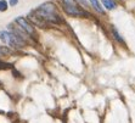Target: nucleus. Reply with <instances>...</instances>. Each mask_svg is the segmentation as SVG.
Wrapping results in <instances>:
<instances>
[{
	"label": "nucleus",
	"mask_w": 135,
	"mask_h": 123,
	"mask_svg": "<svg viewBox=\"0 0 135 123\" xmlns=\"http://www.w3.org/2000/svg\"><path fill=\"white\" fill-rule=\"evenodd\" d=\"M37 13L39 15L40 18H44L49 22L59 23L60 22V16L56 11L55 5L51 3H45L41 6H39V9L37 10Z\"/></svg>",
	"instance_id": "1"
},
{
	"label": "nucleus",
	"mask_w": 135,
	"mask_h": 123,
	"mask_svg": "<svg viewBox=\"0 0 135 123\" xmlns=\"http://www.w3.org/2000/svg\"><path fill=\"white\" fill-rule=\"evenodd\" d=\"M0 39L5 44L10 45L11 48H22L23 44H25L22 38H20L18 35H16L12 32H7V31L0 32Z\"/></svg>",
	"instance_id": "2"
},
{
	"label": "nucleus",
	"mask_w": 135,
	"mask_h": 123,
	"mask_svg": "<svg viewBox=\"0 0 135 123\" xmlns=\"http://www.w3.org/2000/svg\"><path fill=\"white\" fill-rule=\"evenodd\" d=\"M62 1L63 10L71 16H86V12H84L82 9H79L78 4L75 0H61Z\"/></svg>",
	"instance_id": "3"
},
{
	"label": "nucleus",
	"mask_w": 135,
	"mask_h": 123,
	"mask_svg": "<svg viewBox=\"0 0 135 123\" xmlns=\"http://www.w3.org/2000/svg\"><path fill=\"white\" fill-rule=\"evenodd\" d=\"M15 22L17 23L26 33H28V34H33V33H34V28H33L32 25H29V23L27 22V20L23 18V17H17V18L15 20Z\"/></svg>",
	"instance_id": "4"
},
{
	"label": "nucleus",
	"mask_w": 135,
	"mask_h": 123,
	"mask_svg": "<svg viewBox=\"0 0 135 123\" xmlns=\"http://www.w3.org/2000/svg\"><path fill=\"white\" fill-rule=\"evenodd\" d=\"M89 1H90V4L93 5V7H94L98 12H100V13H102V15H104L105 11H104V9L101 7L100 3H99V0H89Z\"/></svg>",
	"instance_id": "5"
},
{
	"label": "nucleus",
	"mask_w": 135,
	"mask_h": 123,
	"mask_svg": "<svg viewBox=\"0 0 135 123\" xmlns=\"http://www.w3.org/2000/svg\"><path fill=\"white\" fill-rule=\"evenodd\" d=\"M102 3H104L105 7L108 10H113L116 7V1L114 0H102Z\"/></svg>",
	"instance_id": "6"
},
{
	"label": "nucleus",
	"mask_w": 135,
	"mask_h": 123,
	"mask_svg": "<svg viewBox=\"0 0 135 123\" xmlns=\"http://www.w3.org/2000/svg\"><path fill=\"white\" fill-rule=\"evenodd\" d=\"M7 10V1L6 0H0V11H6Z\"/></svg>",
	"instance_id": "7"
},
{
	"label": "nucleus",
	"mask_w": 135,
	"mask_h": 123,
	"mask_svg": "<svg viewBox=\"0 0 135 123\" xmlns=\"http://www.w3.org/2000/svg\"><path fill=\"white\" fill-rule=\"evenodd\" d=\"M113 34H114V37H116V39L118 41H120V43H123V39H122V37H120L119 34H118V32L116 31V29H113Z\"/></svg>",
	"instance_id": "8"
},
{
	"label": "nucleus",
	"mask_w": 135,
	"mask_h": 123,
	"mask_svg": "<svg viewBox=\"0 0 135 123\" xmlns=\"http://www.w3.org/2000/svg\"><path fill=\"white\" fill-rule=\"evenodd\" d=\"M17 3H18V0H10V5H11V6L17 5Z\"/></svg>",
	"instance_id": "9"
},
{
	"label": "nucleus",
	"mask_w": 135,
	"mask_h": 123,
	"mask_svg": "<svg viewBox=\"0 0 135 123\" xmlns=\"http://www.w3.org/2000/svg\"><path fill=\"white\" fill-rule=\"evenodd\" d=\"M78 1H80V3H82L83 5H88V3H86V0H78Z\"/></svg>",
	"instance_id": "10"
},
{
	"label": "nucleus",
	"mask_w": 135,
	"mask_h": 123,
	"mask_svg": "<svg viewBox=\"0 0 135 123\" xmlns=\"http://www.w3.org/2000/svg\"><path fill=\"white\" fill-rule=\"evenodd\" d=\"M3 53H4V50H3V48L0 46V54H3Z\"/></svg>",
	"instance_id": "11"
},
{
	"label": "nucleus",
	"mask_w": 135,
	"mask_h": 123,
	"mask_svg": "<svg viewBox=\"0 0 135 123\" xmlns=\"http://www.w3.org/2000/svg\"><path fill=\"white\" fill-rule=\"evenodd\" d=\"M0 65H1V62H0Z\"/></svg>",
	"instance_id": "12"
}]
</instances>
